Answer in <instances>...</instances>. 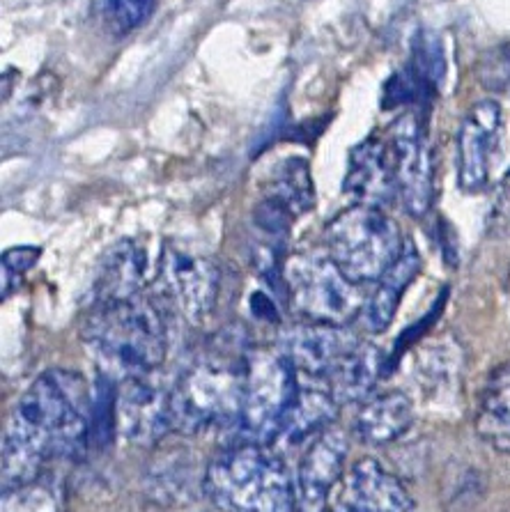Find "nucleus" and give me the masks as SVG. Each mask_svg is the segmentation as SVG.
I'll return each mask as SVG.
<instances>
[{
	"mask_svg": "<svg viewBox=\"0 0 510 512\" xmlns=\"http://www.w3.org/2000/svg\"><path fill=\"white\" fill-rule=\"evenodd\" d=\"M92 439V395L81 375L46 370L14 405L3 434V492L35 483L49 460H72Z\"/></svg>",
	"mask_w": 510,
	"mask_h": 512,
	"instance_id": "nucleus-1",
	"label": "nucleus"
},
{
	"mask_svg": "<svg viewBox=\"0 0 510 512\" xmlns=\"http://www.w3.org/2000/svg\"><path fill=\"white\" fill-rule=\"evenodd\" d=\"M83 343L111 379L150 377L166 359L168 333L157 304L134 299L97 304L83 322Z\"/></svg>",
	"mask_w": 510,
	"mask_h": 512,
	"instance_id": "nucleus-2",
	"label": "nucleus"
},
{
	"mask_svg": "<svg viewBox=\"0 0 510 512\" xmlns=\"http://www.w3.org/2000/svg\"><path fill=\"white\" fill-rule=\"evenodd\" d=\"M249 354L210 352L182 372L173 389V425L177 432L237 430L242 421Z\"/></svg>",
	"mask_w": 510,
	"mask_h": 512,
	"instance_id": "nucleus-3",
	"label": "nucleus"
},
{
	"mask_svg": "<svg viewBox=\"0 0 510 512\" xmlns=\"http://www.w3.org/2000/svg\"><path fill=\"white\" fill-rule=\"evenodd\" d=\"M205 492L223 512H297V494L285 464L265 446L235 444L205 473Z\"/></svg>",
	"mask_w": 510,
	"mask_h": 512,
	"instance_id": "nucleus-4",
	"label": "nucleus"
},
{
	"mask_svg": "<svg viewBox=\"0 0 510 512\" xmlns=\"http://www.w3.org/2000/svg\"><path fill=\"white\" fill-rule=\"evenodd\" d=\"M329 258L352 283H377L405 248L398 223L384 209L354 205L327 226Z\"/></svg>",
	"mask_w": 510,
	"mask_h": 512,
	"instance_id": "nucleus-5",
	"label": "nucleus"
},
{
	"mask_svg": "<svg viewBox=\"0 0 510 512\" xmlns=\"http://www.w3.org/2000/svg\"><path fill=\"white\" fill-rule=\"evenodd\" d=\"M285 294L308 322L343 327L363 313L366 294L322 253L292 255L283 269Z\"/></svg>",
	"mask_w": 510,
	"mask_h": 512,
	"instance_id": "nucleus-6",
	"label": "nucleus"
},
{
	"mask_svg": "<svg viewBox=\"0 0 510 512\" xmlns=\"http://www.w3.org/2000/svg\"><path fill=\"white\" fill-rule=\"evenodd\" d=\"M299 372L278 352L249 354L239 437L246 444L267 446L281 439L285 418L299 393Z\"/></svg>",
	"mask_w": 510,
	"mask_h": 512,
	"instance_id": "nucleus-7",
	"label": "nucleus"
},
{
	"mask_svg": "<svg viewBox=\"0 0 510 512\" xmlns=\"http://www.w3.org/2000/svg\"><path fill=\"white\" fill-rule=\"evenodd\" d=\"M389 145L396 168L398 198L405 212L423 219L435 200V159L428 141V127L419 113H405L391 124Z\"/></svg>",
	"mask_w": 510,
	"mask_h": 512,
	"instance_id": "nucleus-8",
	"label": "nucleus"
},
{
	"mask_svg": "<svg viewBox=\"0 0 510 512\" xmlns=\"http://www.w3.org/2000/svg\"><path fill=\"white\" fill-rule=\"evenodd\" d=\"M157 276L168 299L191 324H203L212 315L221 292V274L207 255L166 242Z\"/></svg>",
	"mask_w": 510,
	"mask_h": 512,
	"instance_id": "nucleus-9",
	"label": "nucleus"
},
{
	"mask_svg": "<svg viewBox=\"0 0 510 512\" xmlns=\"http://www.w3.org/2000/svg\"><path fill=\"white\" fill-rule=\"evenodd\" d=\"M115 425L120 437L131 446L148 448L159 444L170 430H175L170 391L154 384L150 377L120 382L118 400H115Z\"/></svg>",
	"mask_w": 510,
	"mask_h": 512,
	"instance_id": "nucleus-10",
	"label": "nucleus"
},
{
	"mask_svg": "<svg viewBox=\"0 0 510 512\" xmlns=\"http://www.w3.org/2000/svg\"><path fill=\"white\" fill-rule=\"evenodd\" d=\"M504 129V111L494 99L469 108L458 131V184L462 191L478 193L490 182L492 159Z\"/></svg>",
	"mask_w": 510,
	"mask_h": 512,
	"instance_id": "nucleus-11",
	"label": "nucleus"
},
{
	"mask_svg": "<svg viewBox=\"0 0 510 512\" xmlns=\"http://www.w3.org/2000/svg\"><path fill=\"white\" fill-rule=\"evenodd\" d=\"M405 485L377 460L354 462L324 512H409Z\"/></svg>",
	"mask_w": 510,
	"mask_h": 512,
	"instance_id": "nucleus-12",
	"label": "nucleus"
},
{
	"mask_svg": "<svg viewBox=\"0 0 510 512\" xmlns=\"http://www.w3.org/2000/svg\"><path fill=\"white\" fill-rule=\"evenodd\" d=\"M357 345L359 338L345 327L308 322L283 331L278 352L297 372H304L313 379H327L340 359Z\"/></svg>",
	"mask_w": 510,
	"mask_h": 512,
	"instance_id": "nucleus-13",
	"label": "nucleus"
},
{
	"mask_svg": "<svg viewBox=\"0 0 510 512\" xmlns=\"http://www.w3.org/2000/svg\"><path fill=\"white\" fill-rule=\"evenodd\" d=\"M350 444L343 430L331 425L308 446L297 473V512H324L331 492L343 476V464Z\"/></svg>",
	"mask_w": 510,
	"mask_h": 512,
	"instance_id": "nucleus-14",
	"label": "nucleus"
},
{
	"mask_svg": "<svg viewBox=\"0 0 510 512\" xmlns=\"http://www.w3.org/2000/svg\"><path fill=\"white\" fill-rule=\"evenodd\" d=\"M343 191L359 205L377 209L396 200L398 184L389 141L380 136H368L352 147Z\"/></svg>",
	"mask_w": 510,
	"mask_h": 512,
	"instance_id": "nucleus-15",
	"label": "nucleus"
},
{
	"mask_svg": "<svg viewBox=\"0 0 510 512\" xmlns=\"http://www.w3.org/2000/svg\"><path fill=\"white\" fill-rule=\"evenodd\" d=\"M148 274V253L134 239H122L104 255L95 281V306L134 299Z\"/></svg>",
	"mask_w": 510,
	"mask_h": 512,
	"instance_id": "nucleus-16",
	"label": "nucleus"
},
{
	"mask_svg": "<svg viewBox=\"0 0 510 512\" xmlns=\"http://www.w3.org/2000/svg\"><path fill=\"white\" fill-rule=\"evenodd\" d=\"M386 370H389V361L382 349L359 340V345L340 359L324 382L338 405H352V402H363L373 395Z\"/></svg>",
	"mask_w": 510,
	"mask_h": 512,
	"instance_id": "nucleus-17",
	"label": "nucleus"
},
{
	"mask_svg": "<svg viewBox=\"0 0 510 512\" xmlns=\"http://www.w3.org/2000/svg\"><path fill=\"white\" fill-rule=\"evenodd\" d=\"M421 274V255L419 248L412 242H405L400 258L393 262V267L377 281L375 292L366 299L363 306L361 322L370 333H384L391 327L393 317L398 313L400 301L407 287L414 283V278Z\"/></svg>",
	"mask_w": 510,
	"mask_h": 512,
	"instance_id": "nucleus-18",
	"label": "nucleus"
},
{
	"mask_svg": "<svg viewBox=\"0 0 510 512\" xmlns=\"http://www.w3.org/2000/svg\"><path fill=\"white\" fill-rule=\"evenodd\" d=\"M414 425V405L403 391H384L361 402L354 430L370 446L398 441Z\"/></svg>",
	"mask_w": 510,
	"mask_h": 512,
	"instance_id": "nucleus-19",
	"label": "nucleus"
},
{
	"mask_svg": "<svg viewBox=\"0 0 510 512\" xmlns=\"http://www.w3.org/2000/svg\"><path fill=\"white\" fill-rule=\"evenodd\" d=\"M476 432L485 444L510 453V359L490 372L478 395Z\"/></svg>",
	"mask_w": 510,
	"mask_h": 512,
	"instance_id": "nucleus-20",
	"label": "nucleus"
},
{
	"mask_svg": "<svg viewBox=\"0 0 510 512\" xmlns=\"http://www.w3.org/2000/svg\"><path fill=\"white\" fill-rule=\"evenodd\" d=\"M338 402L327 389L318 386H301L295 402L285 418L281 439L285 444H301L306 439H315L318 434L331 428L338 414Z\"/></svg>",
	"mask_w": 510,
	"mask_h": 512,
	"instance_id": "nucleus-21",
	"label": "nucleus"
},
{
	"mask_svg": "<svg viewBox=\"0 0 510 512\" xmlns=\"http://www.w3.org/2000/svg\"><path fill=\"white\" fill-rule=\"evenodd\" d=\"M269 198L281 203L295 216L308 214L315 207V184L308 161L290 157L276 166L272 182H269Z\"/></svg>",
	"mask_w": 510,
	"mask_h": 512,
	"instance_id": "nucleus-22",
	"label": "nucleus"
},
{
	"mask_svg": "<svg viewBox=\"0 0 510 512\" xmlns=\"http://www.w3.org/2000/svg\"><path fill=\"white\" fill-rule=\"evenodd\" d=\"M157 0H99V12L106 28L115 35H127L152 17Z\"/></svg>",
	"mask_w": 510,
	"mask_h": 512,
	"instance_id": "nucleus-23",
	"label": "nucleus"
},
{
	"mask_svg": "<svg viewBox=\"0 0 510 512\" xmlns=\"http://www.w3.org/2000/svg\"><path fill=\"white\" fill-rule=\"evenodd\" d=\"M3 512H65L60 494L44 483H28L3 492Z\"/></svg>",
	"mask_w": 510,
	"mask_h": 512,
	"instance_id": "nucleus-24",
	"label": "nucleus"
},
{
	"mask_svg": "<svg viewBox=\"0 0 510 512\" xmlns=\"http://www.w3.org/2000/svg\"><path fill=\"white\" fill-rule=\"evenodd\" d=\"M253 219H255V223H258V228L265 230L267 235L283 237V235H288L295 216H292L281 203H276L274 198L267 196L258 207H255Z\"/></svg>",
	"mask_w": 510,
	"mask_h": 512,
	"instance_id": "nucleus-25",
	"label": "nucleus"
},
{
	"mask_svg": "<svg viewBox=\"0 0 510 512\" xmlns=\"http://www.w3.org/2000/svg\"><path fill=\"white\" fill-rule=\"evenodd\" d=\"M42 255V248L37 246H17V248H10V251L3 253V267H7L12 271V274H26L28 269L35 267V262L40 260Z\"/></svg>",
	"mask_w": 510,
	"mask_h": 512,
	"instance_id": "nucleus-26",
	"label": "nucleus"
},
{
	"mask_svg": "<svg viewBox=\"0 0 510 512\" xmlns=\"http://www.w3.org/2000/svg\"><path fill=\"white\" fill-rule=\"evenodd\" d=\"M0 274H3V299H7L14 290V281H17V274H12L7 267H0Z\"/></svg>",
	"mask_w": 510,
	"mask_h": 512,
	"instance_id": "nucleus-27",
	"label": "nucleus"
}]
</instances>
